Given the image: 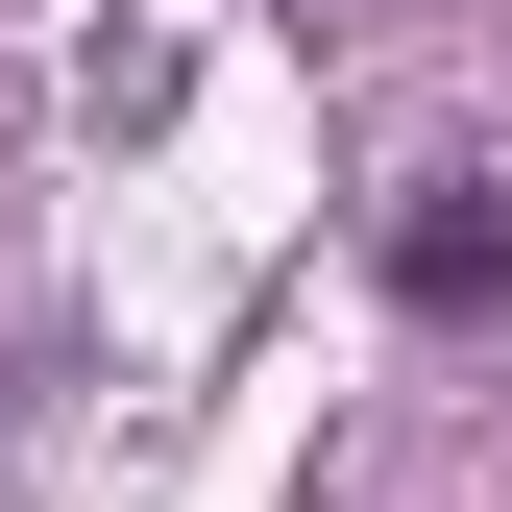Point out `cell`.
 Masks as SVG:
<instances>
[{
    "label": "cell",
    "mask_w": 512,
    "mask_h": 512,
    "mask_svg": "<svg viewBox=\"0 0 512 512\" xmlns=\"http://www.w3.org/2000/svg\"><path fill=\"white\" fill-rule=\"evenodd\" d=\"M391 293L415 317H488L512 293V196H488V171H415V196H391Z\"/></svg>",
    "instance_id": "6da1fadb"
}]
</instances>
